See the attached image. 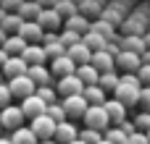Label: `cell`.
<instances>
[{
    "label": "cell",
    "mask_w": 150,
    "mask_h": 144,
    "mask_svg": "<svg viewBox=\"0 0 150 144\" xmlns=\"http://www.w3.org/2000/svg\"><path fill=\"white\" fill-rule=\"evenodd\" d=\"M140 92H142L140 76H137V73H124V76H121V84H119L116 92H113V97H116L119 102H124L127 108H134V105H140Z\"/></svg>",
    "instance_id": "6da1fadb"
},
{
    "label": "cell",
    "mask_w": 150,
    "mask_h": 144,
    "mask_svg": "<svg viewBox=\"0 0 150 144\" xmlns=\"http://www.w3.org/2000/svg\"><path fill=\"white\" fill-rule=\"evenodd\" d=\"M82 121H84V129H95L100 134H105L111 129V118H108V113H105L103 105H90V110L84 113Z\"/></svg>",
    "instance_id": "7a4b0ae2"
},
{
    "label": "cell",
    "mask_w": 150,
    "mask_h": 144,
    "mask_svg": "<svg viewBox=\"0 0 150 144\" xmlns=\"http://www.w3.org/2000/svg\"><path fill=\"white\" fill-rule=\"evenodd\" d=\"M0 123H3V129H8L11 134H13L16 129H21V126L26 123V115H24L21 105H8L5 110H0Z\"/></svg>",
    "instance_id": "3957f363"
},
{
    "label": "cell",
    "mask_w": 150,
    "mask_h": 144,
    "mask_svg": "<svg viewBox=\"0 0 150 144\" xmlns=\"http://www.w3.org/2000/svg\"><path fill=\"white\" fill-rule=\"evenodd\" d=\"M8 89H11V94H13V100H26V97H32V94H37V84L29 79V76H18V79H11L8 81Z\"/></svg>",
    "instance_id": "277c9868"
},
{
    "label": "cell",
    "mask_w": 150,
    "mask_h": 144,
    "mask_svg": "<svg viewBox=\"0 0 150 144\" xmlns=\"http://www.w3.org/2000/svg\"><path fill=\"white\" fill-rule=\"evenodd\" d=\"M29 129L37 134V139L42 142V139H53L55 136V129H58V123L45 113V115H40V118H34V121H29Z\"/></svg>",
    "instance_id": "5b68a950"
},
{
    "label": "cell",
    "mask_w": 150,
    "mask_h": 144,
    "mask_svg": "<svg viewBox=\"0 0 150 144\" xmlns=\"http://www.w3.org/2000/svg\"><path fill=\"white\" fill-rule=\"evenodd\" d=\"M55 89H58L61 97H76V94H84V81L74 73V76H66V79H58Z\"/></svg>",
    "instance_id": "8992f818"
},
{
    "label": "cell",
    "mask_w": 150,
    "mask_h": 144,
    "mask_svg": "<svg viewBox=\"0 0 150 144\" xmlns=\"http://www.w3.org/2000/svg\"><path fill=\"white\" fill-rule=\"evenodd\" d=\"M61 105H63V110H66L69 121H71V118H84V113L90 110V102L84 100V94H76V97H63V100H61Z\"/></svg>",
    "instance_id": "52a82bcc"
},
{
    "label": "cell",
    "mask_w": 150,
    "mask_h": 144,
    "mask_svg": "<svg viewBox=\"0 0 150 144\" xmlns=\"http://www.w3.org/2000/svg\"><path fill=\"white\" fill-rule=\"evenodd\" d=\"M37 24H40L45 31H61V26L66 24V18H63L55 8H42V13H40Z\"/></svg>",
    "instance_id": "ba28073f"
},
{
    "label": "cell",
    "mask_w": 150,
    "mask_h": 144,
    "mask_svg": "<svg viewBox=\"0 0 150 144\" xmlns=\"http://www.w3.org/2000/svg\"><path fill=\"white\" fill-rule=\"evenodd\" d=\"M116 68H121L124 73H137L142 68V55L137 52H129V50H121L116 55Z\"/></svg>",
    "instance_id": "9c48e42d"
},
{
    "label": "cell",
    "mask_w": 150,
    "mask_h": 144,
    "mask_svg": "<svg viewBox=\"0 0 150 144\" xmlns=\"http://www.w3.org/2000/svg\"><path fill=\"white\" fill-rule=\"evenodd\" d=\"M76 68H79V66H76L69 55H61V58L50 60V73L55 76V81H58V79H66V76H74Z\"/></svg>",
    "instance_id": "30bf717a"
},
{
    "label": "cell",
    "mask_w": 150,
    "mask_h": 144,
    "mask_svg": "<svg viewBox=\"0 0 150 144\" xmlns=\"http://www.w3.org/2000/svg\"><path fill=\"white\" fill-rule=\"evenodd\" d=\"M21 110H24L26 121H34V118H40V115H45V113H47V102H45L42 97L32 94V97H26V100L21 102Z\"/></svg>",
    "instance_id": "8fae6325"
},
{
    "label": "cell",
    "mask_w": 150,
    "mask_h": 144,
    "mask_svg": "<svg viewBox=\"0 0 150 144\" xmlns=\"http://www.w3.org/2000/svg\"><path fill=\"white\" fill-rule=\"evenodd\" d=\"M29 73V63L21 58V55H13L8 58V63L3 66V76L11 81V79H18V76H26Z\"/></svg>",
    "instance_id": "7c38bea8"
},
{
    "label": "cell",
    "mask_w": 150,
    "mask_h": 144,
    "mask_svg": "<svg viewBox=\"0 0 150 144\" xmlns=\"http://www.w3.org/2000/svg\"><path fill=\"white\" fill-rule=\"evenodd\" d=\"M18 34L29 42V45H42V37H45V29L37 24V21H24L21 24V29H18Z\"/></svg>",
    "instance_id": "4fadbf2b"
},
{
    "label": "cell",
    "mask_w": 150,
    "mask_h": 144,
    "mask_svg": "<svg viewBox=\"0 0 150 144\" xmlns=\"http://www.w3.org/2000/svg\"><path fill=\"white\" fill-rule=\"evenodd\" d=\"M37 87H55V76L50 73L47 66H29V73H26Z\"/></svg>",
    "instance_id": "5bb4252c"
},
{
    "label": "cell",
    "mask_w": 150,
    "mask_h": 144,
    "mask_svg": "<svg viewBox=\"0 0 150 144\" xmlns=\"http://www.w3.org/2000/svg\"><path fill=\"white\" fill-rule=\"evenodd\" d=\"M103 108H105V113H108V118H111V123H113V126H121V123L127 121V105H124V102H119L116 97H111Z\"/></svg>",
    "instance_id": "9a60e30c"
},
{
    "label": "cell",
    "mask_w": 150,
    "mask_h": 144,
    "mask_svg": "<svg viewBox=\"0 0 150 144\" xmlns=\"http://www.w3.org/2000/svg\"><path fill=\"white\" fill-rule=\"evenodd\" d=\"M53 139H55L58 144H71L74 139H79V131H76V126H74L71 121H63V123H58Z\"/></svg>",
    "instance_id": "2e32d148"
},
{
    "label": "cell",
    "mask_w": 150,
    "mask_h": 144,
    "mask_svg": "<svg viewBox=\"0 0 150 144\" xmlns=\"http://www.w3.org/2000/svg\"><path fill=\"white\" fill-rule=\"evenodd\" d=\"M90 26H92V18H87V16H82V13H74V16L66 18V24H63V29L76 31V34H82V37L90 31Z\"/></svg>",
    "instance_id": "e0dca14e"
},
{
    "label": "cell",
    "mask_w": 150,
    "mask_h": 144,
    "mask_svg": "<svg viewBox=\"0 0 150 144\" xmlns=\"http://www.w3.org/2000/svg\"><path fill=\"white\" fill-rule=\"evenodd\" d=\"M90 29H92V31H98L100 37H105L108 42L119 37V26H116V24H111V21H105V18H100V16H98V18H92V26H90Z\"/></svg>",
    "instance_id": "ac0fdd59"
},
{
    "label": "cell",
    "mask_w": 150,
    "mask_h": 144,
    "mask_svg": "<svg viewBox=\"0 0 150 144\" xmlns=\"http://www.w3.org/2000/svg\"><path fill=\"white\" fill-rule=\"evenodd\" d=\"M29 66H45L50 58H47V52H45V47L42 45H29L26 50H24V55H21Z\"/></svg>",
    "instance_id": "d6986e66"
},
{
    "label": "cell",
    "mask_w": 150,
    "mask_h": 144,
    "mask_svg": "<svg viewBox=\"0 0 150 144\" xmlns=\"http://www.w3.org/2000/svg\"><path fill=\"white\" fill-rule=\"evenodd\" d=\"M66 55H69V58H71L76 66H87V63H92V55H95V52H92V50H90L84 42H79V45L69 47V52H66Z\"/></svg>",
    "instance_id": "ffe728a7"
},
{
    "label": "cell",
    "mask_w": 150,
    "mask_h": 144,
    "mask_svg": "<svg viewBox=\"0 0 150 144\" xmlns=\"http://www.w3.org/2000/svg\"><path fill=\"white\" fill-rule=\"evenodd\" d=\"M92 66L100 71V73H108V71H116V58L108 52V50H100L92 55Z\"/></svg>",
    "instance_id": "44dd1931"
},
{
    "label": "cell",
    "mask_w": 150,
    "mask_h": 144,
    "mask_svg": "<svg viewBox=\"0 0 150 144\" xmlns=\"http://www.w3.org/2000/svg\"><path fill=\"white\" fill-rule=\"evenodd\" d=\"M29 47V42L21 37V34H11L8 39H5V45H3V50L13 58V55H24V50Z\"/></svg>",
    "instance_id": "7402d4cb"
},
{
    "label": "cell",
    "mask_w": 150,
    "mask_h": 144,
    "mask_svg": "<svg viewBox=\"0 0 150 144\" xmlns=\"http://www.w3.org/2000/svg\"><path fill=\"white\" fill-rule=\"evenodd\" d=\"M76 76L84 81V87H95V84H100V71H98L92 63L79 66V68H76Z\"/></svg>",
    "instance_id": "603a6c76"
},
{
    "label": "cell",
    "mask_w": 150,
    "mask_h": 144,
    "mask_svg": "<svg viewBox=\"0 0 150 144\" xmlns=\"http://www.w3.org/2000/svg\"><path fill=\"white\" fill-rule=\"evenodd\" d=\"M84 100H87L90 105H105V102H108V92H105L100 84L84 87Z\"/></svg>",
    "instance_id": "cb8c5ba5"
},
{
    "label": "cell",
    "mask_w": 150,
    "mask_h": 144,
    "mask_svg": "<svg viewBox=\"0 0 150 144\" xmlns=\"http://www.w3.org/2000/svg\"><path fill=\"white\" fill-rule=\"evenodd\" d=\"M40 13H42V5H40L37 0H24V5L18 8V16H21L24 21H37Z\"/></svg>",
    "instance_id": "d4e9b609"
},
{
    "label": "cell",
    "mask_w": 150,
    "mask_h": 144,
    "mask_svg": "<svg viewBox=\"0 0 150 144\" xmlns=\"http://www.w3.org/2000/svg\"><path fill=\"white\" fill-rule=\"evenodd\" d=\"M11 142L13 144H40V139H37V134L29 126H21V129H16L11 134Z\"/></svg>",
    "instance_id": "484cf974"
},
{
    "label": "cell",
    "mask_w": 150,
    "mask_h": 144,
    "mask_svg": "<svg viewBox=\"0 0 150 144\" xmlns=\"http://www.w3.org/2000/svg\"><path fill=\"white\" fill-rule=\"evenodd\" d=\"M82 42H84L92 52H100V50H105V47H108V39H105V37H100V34H98V31H92V29L82 37Z\"/></svg>",
    "instance_id": "4316f807"
},
{
    "label": "cell",
    "mask_w": 150,
    "mask_h": 144,
    "mask_svg": "<svg viewBox=\"0 0 150 144\" xmlns=\"http://www.w3.org/2000/svg\"><path fill=\"white\" fill-rule=\"evenodd\" d=\"M21 24H24V18L18 16V13H8L5 16V21L0 24V29L11 37V34H18V29H21Z\"/></svg>",
    "instance_id": "83f0119b"
},
{
    "label": "cell",
    "mask_w": 150,
    "mask_h": 144,
    "mask_svg": "<svg viewBox=\"0 0 150 144\" xmlns=\"http://www.w3.org/2000/svg\"><path fill=\"white\" fill-rule=\"evenodd\" d=\"M121 84V76L116 73V71H108V73H100V87L105 89V92H116V87Z\"/></svg>",
    "instance_id": "f1b7e54d"
},
{
    "label": "cell",
    "mask_w": 150,
    "mask_h": 144,
    "mask_svg": "<svg viewBox=\"0 0 150 144\" xmlns=\"http://www.w3.org/2000/svg\"><path fill=\"white\" fill-rule=\"evenodd\" d=\"M79 139L87 142V144H100L105 139V134H100V131H95V129H82V131H79Z\"/></svg>",
    "instance_id": "f546056e"
},
{
    "label": "cell",
    "mask_w": 150,
    "mask_h": 144,
    "mask_svg": "<svg viewBox=\"0 0 150 144\" xmlns=\"http://www.w3.org/2000/svg\"><path fill=\"white\" fill-rule=\"evenodd\" d=\"M105 139H108L111 144H127V142H129V136H127L119 126H111V129L105 131Z\"/></svg>",
    "instance_id": "4dcf8cb0"
},
{
    "label": "cell",
    "mask_w": 150,
    "mask_h": 144,
    "mask_svg": "<svg viewBox=\"0 0 150 144\" xmlns=\"http://www.w3.org/2000/svg\"><path fill=\"white\" fill-rule=\"evenodd\" d=\"M47 115H50L55 123H63V121H69V115H66V110H63V105H61V102H53V105H47Z\"/></svg>",
    "instance_id": "1f68e13d"
},
{
    "label": "cell",
    "mask_w": 150,
    "mask_h": 144,
    "mask_svg": "<svg viewBox=\"0 0 150 144\" xmlns=\"http://www.w3.org/2000/svg\"><path fill=\"white\" fill-rule=\"evenodd\" d=\"M61 42H63L66 47H74V45H79V42H82V34H76V31H69V29H63V31H61Z\"/></svg>",
    "instance_id": "d6a6232c"
},
{
    "label": "cell",
    "mask_w": 150,
    "mask_h": 144,
    "mask_svg": "<svg viewBox=\"0 0 150 144\" xmlns=\"http://www.w3.org/2000/svg\"><path fill=\"white\" fill-rule=\"evenodd\" d=\"M55 94H58V89H55V87H37V97H42L47 105H53V102H55Z\"/></svg>",
    "instance_id": "836d02e7"
},
{
    "label": "cell",
    "mask_w": 150,
    "mask_h": 144,
    "mask_svg": "<svg viewBox=\"0 0 150 144\" xmlns=\"http://www.w3.org/2000/svg\"><path fill=\"white\" fill-rule=\"evenodd\" d=\"M8 105H13V94L8 89V81H3L0 84V110H5Z\"/></svg>",
    "instance_id": "e575fe53"
},
{
    "label": "cell",
    "mask_w": 150,
    "mask_h": 144,
    "mask_svg": "<svg viewBox=\"0 0 150 144\" xmlns=\"http://www.w3.org/2000/svg\"><path fill=\"white\" fill-rule=\"evenodd\" d=\"M132 121H134L137 131H145V134L150 131V113H145V110H142V113H140V115H134Z\"/></svg>",
    "instance_id": "d590c367"
},
{
    "label": "cell",
    "mask_w": 150,
    "mask_h": 144,
    "mask_svg": "<svg viewBox=\"0 0 150 144\" xmlns=\"http://www.w3.org/2000/svg\"><path fill=\"white\" fill-rule=\"evenodd\" d=\"M21 5H24V0H3V3H0V8L8 10V13H18Z\"/></svg>",
    "instance_id": "8d00e7d4"
},
{
    "label": "cell",
    "mask_w": 150,
    "mask_h": 144,
    "mask_svg": "<svg viewBox=\"0 0 150 144\" xmlns=\"http://www.w3.org/2000/svg\"><path fill=\"white\" fill-rule=\"evenodd\" d=\"M140 108L150 113V87H142V92H140Z\"/></svg>",
    "instance_id": "74e56055"
},
{
    "label": "cell",
    "mask_w": 150,
    "mask_h": 144,
    "mask_svg": "<svg viewBox=\"0 0 150 144\" xmlns=\"http://www.w3.org/2000/svg\"><path fill=\"white\" fill-rule=\"evenodd\" d=\"M137 76H140L142 87H150V66H148V63H142V68L137 71Z\"/></svg>",
    "instance_id": "f35d334b"
},
{
    "label": "cell",
    "mask_w": 150,
    "mask_h": 144,
    "mask_svg": "<svg viewBox=\"0 0 150 144\" xmlns=\"http://www.w3.org/2000/svg\"><path fill=\"white\" fill-rule=\"evenodd\" d=\"M129 142H132V144H150V139H148L145 131H134V134L129 136Z\"/></svg>",
    "instance_id": "ab89813d"
},
{
    "label": "cell",
    "mask_w": 150,
    "mask_h": 144,
    "mask_svg": "<svg viewBox=\"0 0 150 144\" xmlns=\"http://www.w3.org/2000/svg\"><path fill=\"white\" fill-rule=\"evenodd\" d=\"M119 129H121V131H124L127 136H132V134L137 131V126H134V121H129V118H127V121H124V123H121Z\"/></svg>",
    "instance_id": "60d3db41"
},
{
    "label": "cell",
    "mask_w": 150,
    "mask_h": 144,
    "mask_svg": "<svg viewBox=\"0 0 150 144\" xmlns=\"http://www.w3.org/2000/svg\"><path fill=\"white\" fill-rule=\"evenodd\" d=\"M8 58H11V55H8V52H5V50L0 47V71H3V66L8 63Z\"/></svg>",
    "instance_id": "b9f144b4"
},
{
    "label": "cell",
    "mask_w": 150,
    "mask_h": 144,
    "mask_svg": "<svg viewBox=\"0 0 150 144\" xmlns=\"http://www.w3.org/2000/svg\"><path fill=\"white\" fill-rule=\"evenodd\" d=\"M142 63H148V66H150V47L145 50V55H142Z\"/></svg>",
    "instance_id": "7bdbcfd3"
},
{
    "label": "cell",
    "mask_w": 150,
    "mask_h": 144,
    "mask_svg": "<svg viewBox=\"0 0 150 144\" xmlns=\"http://www.w3.org/2000/svg\"><path fill=\"white\" fill-rule=\"evenodd\" d=\"M5 39H8V34H5V31H3V29H0V47H3V45H5Z\"/></svg>",
    "instance_id": "ee69618b"
},
{
    "label": "cell",
    "mask_w": 150,
    "mask_h": 144,
    "mask_svg": "<svg viewBox=\"0 0 150 144\" xmlns=\"http://www.w3.org/2000/svg\"><path fill=\"white\" fill-rule=\"evenodd\" d=\"M0 144H13V142H11V136H0Z\"/></svg>",
    "instance_id": "f6af8a7d"
},
{
    "label": "cell",
    "mask_w": 150,
    "mask_h": 144,
    "mask_svg": "<svg viewBox=\"0 0 150 144\" xmlns=\"http://www.w3.org/2000/svg\"><path fill=\"white\" fill-rule=\"evenodd\" d=\"M5 16H8V10H3V8H0V24L5 21Z\"/></svg>",
    "instance_id": "bcb514c9"
},
{
    "label": "cell",
    "mask_w": 150,
    "mask_h": 144,
    "mask_svg": "<svg viewBox=\"0 0 150 144\" xmlns=\"http://www.w3.org/2000/svg\"><path fill=\"white\" fill-rule=\"evenodd\" d=\"M40 144H58V142H55V139H42Z\"/></svg>",
    "instance_id": "7dc6e473"
},
{
    "label": "cell",
    "mask_w": 150,
    "mask_h": 144,
    "mask_svg": "<svg viewBox=\"0 0 150 144\" xmlns=\"http://www.w3.org/2000/svg\"><path fill=\"white\" fill-rule=\"evenodd\" d=\"M71 144H87V142H82V139H74V142H71Z\"/></svg>",
    "instance_id": "c3c4849f"
},
{
    "label": "cell",
    "mask_w": 150,
    "mask_h": 144,
    "mask_svg": "<svg viewBox=\"0 0 150 144\" xmlns=\"http://www.w3.org/2000/svg\"><path fill=\"white\" fill-rule=\"evenodd\" d=\"M3 79H5V76H3V71H0V84H3Z\"/></svg>",
    "instance_id": "681fc988"
},
{
    "label": "cell",
    "mask_w": 150,
    "mask_h": 144,
    "mask_svg": "<svg viewBox=\"0 0 150 144\" xmlns=\"http://www.w3.org/2000/svg\"><path fill=\"white\" fill-rule=\"evenodd\" d=\"M100 144H111V142H108V139H103V142H100Z\"/></svg>",
    "instance_id": "f907efd6"
},
{
    "label": "cell",
    "mask_w": 150,
    "mask_h": 144,
    "mask_svg": "<svg viewBox=\"0 0 150 144\" xmlns=\"http://www.w3.org/2000/svg\"><path fill=\"white\" fill-rule=\"evenodd\" d=\"M0 136H3V123H0Z\"/></svg>",
    "instance_id": "816d5d0a"
},
{
    "label": "cell",
    "mask_w": 150,
    "mask_h": 144,
    "mask_svg": "<svg viewBox=\"0 0 150 144\" xmlns=\"http://www.w3.org/2000/svg\"><path fill=\"white\" fill-rule=\"evenodd\" d=\"M148 139H150V131H148Z\"/></svg>",
    "instance_id": "f5cc1de1"
},
{
    "label": "cell",
    "mask_w": 150,
    "mask_h": 144,
    "mask_svg": "<svg viewBox=\"0 0 150 144\" xmlns=\"http://www.w3.org/2000/svg\"><path fill=\"white\" fill-rule=\"evenodd\" d=\"M127 144H132V142H127Z\"/></svg>",
    "instance_id": "db71d44e"
},
{
    "label": "cell",
    "mask_w": 150,
    "mask_h": 144,
    "mask_svg": "<svg viewBox=\"0 0 150 144\" xmlns=\"http://www.w3.org/2000/svg\"><path fill=\"white\" fill-rule=\"evenodd\" d=\"M0 3H3V0H0Z\"/></svg>",
    "instance_id": "11a10c76"
}]
</instances>
